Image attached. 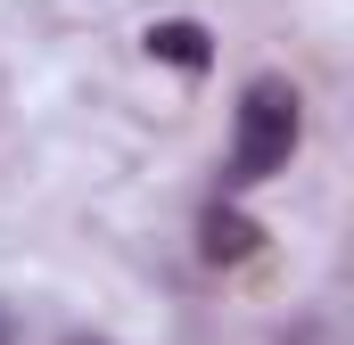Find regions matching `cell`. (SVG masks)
<instances>
[{
	"label": "cell",
	"mask_w": 354,
	"mask_h": 345,
	"mask_svg": "<svg viewBox=\"0 0 354 345\" xmlns=\"http://www.w3.org/2000/svg\"><path fill=\"white\" fill-rule=\"evenodd\" d=\"M206 255L214 263H239V255H256V222H239V214H206Z\"/></svg>",
	"instance_id": "2"
},
{
	"label": "cell",
	"mask_w": 354,
	"mask_h": 345,
	"mask_svg": "<svg viewBox=\"0 0 354 345\" xmlns=\"http://www.w3.org/2000/svg\"><path fill=\"white\" fill-rule=\"evenodd\" d=\"M297 157V90L280 83V75H256V83L239 90V132H231V189H256L272 172H288Z\"/></svg>",
	"instance_id": "1"
},
{
	"label": "cell",
	"mask_w": 354,
	"mask_h": 345,
	"mask_svg": "<svg viewBox=\"0 0 354 345\" xmlns=\"http://www.w3.org/2000/svg\"><path fill=\"white\" fill-rule=\"evenodd\" d=\"M66 345H107V337H66Z\"/></svg>",
	"instance_id": "4"
},
{
	"label": "cell",
	"mask_w": 354,
	"mask_h": 345,
	"mask_svg": "<svg viewBox=\"0 0 354 345\" xmlns=\"http://www.w3.org/2000/svg\"><path fill=\"white\" fill-rule=\"evenodd\" d=\"M149 50H157V58H174V66H206V33H198V25H157V33H149Z\"/></svg>",
	"instance_id": "3"
}]
</instances>
